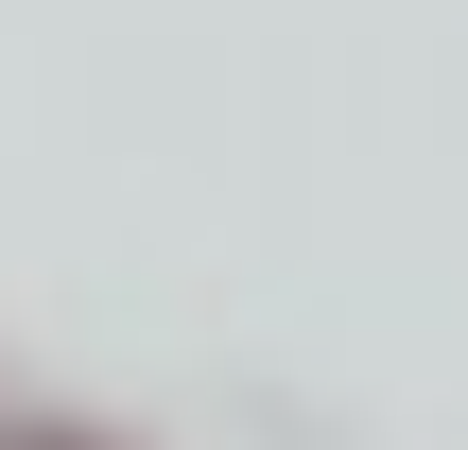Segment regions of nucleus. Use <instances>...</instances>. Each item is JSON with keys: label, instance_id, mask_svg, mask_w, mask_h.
Instances as JSON below:
<instances>
[{"label": "nucleus", "instance_id": "obj_1", "mask_svg": "<svg viewBox=\"0 0 468 450\" xmlns=\"http://www.w3.org/2000/svg\"><path fill=\"white\" fill-rule=\"evenodd\" d=\"M0 450H17V434H0Z\"/></svg>", "mask_w": 468, "mask_h": 450}]
</instances>
